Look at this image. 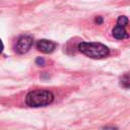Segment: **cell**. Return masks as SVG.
<instances>
[{
    "label": "cell",
    "mask_w": 130,
    "mask_h": 130,
    "mask_svg": "<svg viewBox=\"0 0 130 130\" xmlns=\"http://www.w3.org/2000/svg\"><path fill=\"white\" fill-rule=\"evenodd\" d=\"M56 48V44L49 40H40L37 43V49L43 53H52Z\"/></svg>",
    "instance_id": "4"
},
{
    "label": "cell",
    "mask_w": 130,
    "mask_h": 130,
    "mask_svg": "<svg viewBox=\"0 0 130 130\" xmlns=\"http://www.w3.org/2000/svg\"><path fill=\"white\" fill-rule=\"evenodd\" d=\"M2 50H3V44H2V42H1V40H0V53L2 52Z\"/></svg>",
    "instance_id": "11"
},
{
    "label": "cell",
    "mask_w": 130,
    "mask_h": 130,
    "mask_svg": "<svg viewBox=\"0 0 130 130\" xmlns=\"http://www.w3.org/2000/svg\"><path fill=\"white\" fill-rule=\"evenodd\" d=\"M112 32H113V37L118 39V40H124V39H127L129 37V35L126 31L125 27L121 26V25H118V24L113 28Z\"/></svg>",
    "instance_id": "5"
},
{
    "label": "cell",
    "mask_w": 130,
    "mask_h": 130,
    "mask_svg": "<svg viewBox=\"0 0 130 130\" xmlns=\"http://www.w3.org/2000/svg\"><path fill=\"white\" fill-rule=\"evenodd\" d=\"M95 22H96L98 24H101V23L103 22V18H102L101 16H98V17L95 18Z\"/></svg>",
    "instance_id": "8"
},
{
    "label": "cell",
    "mask_w": 130,
    "mask_h": 130,
    "mask_svg": "<svg viewBox=\"0 0 130 130\" xmlns=\"http://www.w3.org/2000/svg\"><path fill=\"white\" fill-rule=\"evenodd\" d=\"M117 24L125 27V26L128 24V18H127L126 16H124V15L119 16V17H118V19H117Z\"/></svg>",
    "instance_id": "7"
},
{
    "label": "cell",
    "mask_w": 130,
    "mask_h": 130,
    "mask_svg": "<svg viewBox=\"0 0 130 130\" xmlns=\"http://www.w3.org/2000/svg\"><path fill=\"white\" fill-rule=\"evenodd\" d=\"M54 100V95L49 90H32L26 94L25 103L29 107H45L51 104Z\"/></svg>",
    "instance_id": "2"
},
{
    "label": "cell",
    "mask_w": 130,
    "mask_h": 130,
    "mask_svg": "<svg viewBox=\"0 0 130 130\" xmlns=\"http://www.w3.org/2000/svg\"><path fill=\"white\" fill-rule=\"evenodd\" d=\"M37 63L39 65H44V59L43 58H38L37 59Z\"/></svg>",
    "instance_id": "9"
},
{
    "label": "cell",
    "mask_w": 130,
    "mask_h": 130,
    "mask_svg": "<svg viewBox=\"0 0 130 130\" xmlns=\"http://www.w3.org/2000/svg\"><path fill=\"white\" fill-rule=\"evenodd\" d=\"M103 130H116V128H113V127H107V128H104Z\"/></svg>",
    "instance_id": "10"
},
{
    "label": "cell",
    "mask_w": 130,
    "mask_h": 130,
    "mask_svg": "<svg viewBox=\"0 0 130 130\" xmlns=\"http://www.w3.org/2000/svg\"><path fill=\"white\" fill-rule=\"evenodd\" d=\"M78 50L87 57L93 59H102L109 55V49L107 46L101 43H87L81 42L78 45Z\"/></svg>",
    "instance_id": "1"
},
{
    "label": "cell",
    "mask_w": 130,
    "mask_h": 130,
    "mask_svg": "<svg viewBox=\"0 0 130 130\" xmlns=\"http://www.w3.org/2000/svg\"><path fill=\"white\" fill-rule=\"evenodd\" d=\"M32 46V38L30 36H22L17 40L15 51L18 54H24L29 51Z\"/></svg>",
    "instance_id": "3"
},
{
    "label": "cell",
    "mask_w": 130,
    "mask_h": 130,
    "mask_svg": "<svg viewBox=\"0 0 130 130\" xmlns=\"http://www.w3.org/2000/svg\"><path fill=\"white\" fill-rule=\"evenodd\" d=\"M120 85L123 88H130V73L124 74L120 79Z\"/></svg>",
    "instance_id": "6"
}]
</instances>
